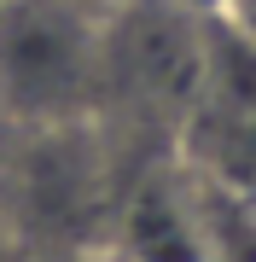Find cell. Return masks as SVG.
<instances>
[{
    "label": "cell",
    "mask_w": 256,
    "mask_h": 262,
    "mask_svg": "<svg viewBox=\"0 0 256 262\" xmlns=\"http://www.w3.org/2000/svg\"><path fill=\"white\" fill-rule=\"evenodd\" d=\"M99 18L82 0H0V111L12 128L99 122Z\"/></svg>",
    "instance_id": "1"
},
{
    "label": "cell",
    "mask_w": 256,
    "mask_h": 262,
    "mask_svg": "<svg viewBox=\"0 0 256 262\" xmlns=\"http://www.w3.org/2000/svg\"><path fill=\"white\" fill-rule=\"evenodd\" d=\"M99 151V122L12 128V146L0 158V227H18L35 251L99 245L117 204Z\"/></svg>",
    "instance_id": "2"
},
{
    "label": "cell",
    "mask_w": 256,
    "mask_h": 262,
    "mask_svg": "<svg viewBox=\"0 0 256 262\" xmlns=\"http://www.w3.org/2000/svg\"><path fill=\"white\" fill-rule=\"evenodd\" d=\"M99 251L111 262H210V227L187 187L169 175H140L117 192Z\"/></svg>",
    "instance_id": "3"
},
{
    "label": "cell",
    "mask_w": 256,
    "mask_h": 262,
    "mask_svg": "<svg viewBox=\"0 0 256 262\" xmlns=\"http://www.w3.org/2000/svg\"><path fill=\"white\" fill-rule=\"evenodd\" d=\"M210 18H216V24H227L233 35H239V41H245V47L256 53V0H221Z\"/></svg>",
    "instance_id": "4"
},
{
    "label": "cell",
    "mask_w": 256,
    "mask_h": 262,
    "mask_svg": "<svg viewBox=\"0 0 256 262\" xmlns=\"http://www.w3.org/2000/svg\"><path fill=\"white\" fill-rule=\"evenodd\" d=\"M6 146H12V122H6V111H0V158H6Z\"/></svg>",
    "instance_id": "5"
},
{
    "label": "cell",
    "mask_w": 256,
    "mask_h": 262,
    "mask_svg": "<svg viewBox=\"0 0 256 262\" xmlns=\"http://www.w3.org/2000/svg\"><path fill=\"white\" fill-rule=\"evenodd\" d=\"M180 6H192V12H216L221 0H180Z\"/></svg>",
    "instance_id": "6"
},
{
    "label": "cell",
    "mask_w": 256,
    "mask_h": 262,
    "mask_svg": "<svg viewBox=\"0 0 256 262\" xmlns=\"http://www.w3.org/2000/svg\"><path fill=\"white\" fill-rule=\"evenodd\" d=\"M0 262H6V227H0Z\"/></svg>",
    "instance_id": "7"
}]
</instances>
